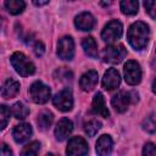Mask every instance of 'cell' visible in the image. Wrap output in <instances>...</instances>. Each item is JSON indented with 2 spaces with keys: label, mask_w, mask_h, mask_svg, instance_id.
<instances>
[{
  "label": "cell",
  "mask_w": 156,
  "mask_h": 156,
  "mask_svg": "<svg viewBox=\"0 0 156 156\" xmlns=\"http://www.w3.org/2000/svg\"><path fill=\"white\" fill-rule=\"evenodd\" d=\"M149 37H150L149 27L144 22L133 23L127 33V39L134 50H143L149 41Z\"/></svg>",
  "instance_id": "6da1fadb"
},
{
  "label": "cell",
  "mask_w": 156,
  "mask_h": 156,
  "mask_svg": "<svg viewBox=\"0 0 156 156\" xmlns=\"http://www.w3.org/2000/svg\"><path fill=\"white\" fill-rule=\"evenodd\" d=\"M11 65L15 68V71L23 77H28L35 72V66L34 63L23 54V52H15L12 54L11 58Z\"/></svg>",
  "instance_id": "7a4b0ae2"
},
{
  "label": "cell",
  "mask_w": 156,
  "mask_h": 156,
  "mask_svg": "<svg viewBox=\"0 0 156 156\" xmlns=\"http://www.w3.org/2000/svg\"><path fill=\"white\" fill-rule=\"evenodd\" d=\"M127 55V50L126 48L119 44V45H108L106 46L104 50H102V60L105 62H108V63H119Z\"/></svg>",
  "instance_id": "3957f363"
},
{
  "label": "cell",
  "mask_w": 156,
  "mask_h": 156,
  "mask_svg": "<svg viewBox=\"0 0 156 156\" xmlns=\"http://www.w3.org/2000/svg\"><path fill=\"white\" fill-rule=\"evenodd\" d=\"M29 95L35 104H45L51 96V90L41 82H34L29 88Z\"/></svg>",
  "instance_id": "277c9868"
},
{
  "label": "cell",
  "mask_w": 156,
  "mask_h": 156,
  "mask_svg": "<svg viewBox=\"0 0 156 156\" xmlns=\"http://www.w3.org/2000/svg\"><path fill=\"white\" fill-rule=\"evenodd\" d=\"M122 32H123V27H122V23L119 21H110L105 28L102 29L101 32V38L104 39V41L108 43V44H112L115 43L117 39L121 38L122 35Z\"/></svg>",
  "instance_id": "5b68a950"
},
{
  "label": "cell",
  "mask_w": 156,
  "mask_h": 156,
  "mask_svg": "<svg viewBox=\"0 0 156 156\" xmlns=\"http://www.w3.org/2000/svg\"><path fill=\"white\" fill-rule=\"evenodd\" d=\"M52 102H54L55 107L58 108L62 112H67V111L72 110V107H73V96H72L71 89L65 88L61 91H58L52 98Z\"/></svg>",
  "instance_id": "8992f818"
},
{
  "label": "cell",
  "mask_w": 156,
  "mask_h": 156,
  "mask_svg": "<svg viewBox=\"0 0 156 156\" xmlns=\"http://www.w3.org/2000/svg\"><path fill=\"white\" fill-rule=\"evenodd\" d=\"M124 79L129 85H135L141 80V68L136 61H127L124 65Z\"/></svg>",
  "instance_id": "52a82bcc"
},
{
  "label": "cell",
  "mask_w": 156,
  "mask_h": 156,
  "mask_svg": "<svg viewBox=\"0 0 156 156\" xmlns=\"http://www.w3.org/2000/svg\"><path fill=\"white\" fill-rule=\"evenodd\" d=\"M57 55L60 58L69 61L74 55V41L71 37H62L57 43Z\"/></svg>",
  "instance_id": "ba28073f"
},
{
  "label": "cell",
  "mask_w": 156,
  "mask_h": 156,
  "mask_svg": "<svg viewBox=\"0 0 156 156\" xmlns=\"http://www.w3.org/2000/svg\"><path fill=\"white\" fill-rule=\"evenodd\" d=\"M88 144L87 141L82 138V136H73L72 139H69L67 149H66V154L67 155H72V156H79V155H87L88 154Z\"/></svg>",
  "instance_id": "9c48e42d"
},
{
  "label": "cell",
  "mask_w": 156,
  "mask_h": 156,
  "mask_svg": "<svg viewBox=\"0 0 156 156\" xmlns=\"http://www.w3.org/2000/svg\"><path fill=\"white\" fill-rule=\"evenodd\" d=\"M133 102V98H132V93H127V91H118L111 100L112 107L117 111V112H124L129 104Z\"/></svg>",
  "instance_id": "30bf717a"
},
{
  "label": "cell",
  "mask_w": 156,
  "mask_h": 156,
  "mask_svg": "<svg viewBox=\"0 0 156 156\" xmlns=\"http://www.w3.org/2000/svg\"><path fill=\"white\" fill-rule=\"evenodd\" d=\"M72 130H73L72 121L66 118V117H63L57 122V124L55 127V136H56L57 140L62 141V140H65V139H67L69 136Z\"/></svg>",
  "instance_id": "8fae6325"
},
{
  "label": "cell",
  "mask_w": 156,
  "mask_h": 156,
  "mask_svg": "<svg viewBox=\"0 0 156 156\" xmlns=\"http://www.w3.org/2000/svg\"><path fill=\"white\" fill-rule=\"evenodd\" d=\"M119 83H121V77H119L118 71L116 68H108L104 74L102 87L106 90H113L118 88Z\"/></svg>",
  "instance_id": "7c38bea8"
},
{
  "label": "cell",
  "mask_w": 156,
  "mask_h": 156,
  "mask_svg": "<svg viewBox=\"0 0 156 156\" xmlns=\"http://www.w3.org/2000/svg\"><path fill=\"white\" fill-rule=\"evenodd\" d=\"M32 133H33V130H32L30 124H28V123H21V124H18V126H16L13 128L12 136H13V139H15L16 143L22 144V143L27 141L30 138Z\"/></svg>",
  "instance_id": "4fadbf2b"
},
{
  "label": "cell",
  "mask_w": 156,
  "mask_h": 156,
  "mask_svg": "<svg viewBox=\"0 0 156 156\" xmlns=\"http://www.w3.org/2000/svg\"><path fill=\"white\" fill-rule=\"evenodd\" d=\"M74 24L80 30H91L95 26V18L89 12H82L74 18Z\"/></svg>",
  "instance_id": "5bb4252c"
},
{
  "label": "cell",
  "mask_w": 156,
  "mask_h": 156,
  "mask_svg": "<svg viewBox=\"0 0 156 156\" xmlns=\"http://www.w3.org/2000/svg\"><path fill=\"white\" fill-rule=\"evenodd\" d=\"M98 72L94 69H90L88 72H85L79 80V85L84 91H90L95 88V85L98 84Z\"/></svg>",
  "instance_id": "9a60e30c"
},
{
  "label": "cell",
  "mask_w": 156,
  "mask_h": 156,
  "mask_svg": "<svg viewBox=\"0 0 156 156\" xmlns=\"http://www.w3.org/2000/svg\"><path fill=\"white\" fill-rule=\"evenodd\" d=\"M91 111L93 113L101 116V117H108L110 112L105 105V99L101 93H96L94 99H93V105H91Z\"/></svg>",
  "instance_id": "2e32d148"
},
{
  "label": "cell",
  "mask_w": 156,
  "mask_h": 156,
  "mask_svg": "<svg viewBox=\"0 0 156 156\" xmlns=\"http://www.w3.org/2000/svg\"><path fill=\"white\" fill-rule=\"evenodd\" d=\"M112 147H113V141H112L111 136L104 134V135H101V136L98 139V141H96V147H95V149H96V152H98L99 155L105 156V155L111 154Z\"/></svg>",
  "instance_id": "e0dca14e"
},
{
  "label": "cell",
  "mask_w": 156,
  "mask_h": 156,
  "mask_svg": "<svg viewBox=\"0 0 156 156\" xmlns=\"http://www.w3.org/2000/svg\"><path fill=\"white\" fill-rule=\"evenodd\" d=\"M18 91H20V83L12 78H9L1 88V95L4 99H11L16 96Z\"/></svg>",
  "instance_id": "ac0fdd59"
},
{
  "label": "cell",
  "mask_w": 156,
  "mask_h": 156,
  "mask_svg": "<svg viewBox=\"0 0 156 156\" xmlns=\"http://www.w3.org/2000/svg\"><path fill=\"white\" fill-rule=\"evenodd\" d=\"M82 46L84 49V52L91 57V58H96L98 57V45L96 41L94 40L93 37H87L83 39L82 41Z\"/></svg>",
  "instance_id": "d6986e66"
},
{
  "label": "cell",
  "mask_w": 156,
  "mask_h": 156,
  "mask_svg": "<svg viewBox=\"0 0 156 156\" xmlns=\"http://www.w3.org/2000/svg\"><path fill=\"white\" fill-rule=\"evenodd\" d=\"M52 122H54V115L50 111H41L38 116V119H37L38 127L41 130H46L48 128H50Z\"/></svg>",
  "instance_id": "ffe728a7"
},
{
  "label": "cell",
  "mask_w": 156,
  "mask_h": 156,
  "mask_svg": "<svg viewBox=\"0 0 156 156\" xmlns=\"http://www.w3.org/2000/svg\"><path fill=\"white\" fill-rule=\"evenodd\" d=\"M26 4L23 0H5V9L11 15H20L23 12Z\"/></svg>",
  "instance_id": "44dd1931"
},
{
  "label": "cell",
  "mask_w": 156,
  "mask_h": 156,
  "mask_svg": "<svg viewBox=\"0 0 156 156\" xmlns=\"http://www.w3.org/2000/svg\"><path fill=\"white\" fill-rule=\"evenodd\" d=\"M139 4L138 0H121V10L124 15L132 16L138 12Z\"/></svg>",
  "instance_id": "7402d4cb"
},
{
  "label": "cell",
  "mask_w": 156,
  "mask_h": 156,
  "mask_svg": "<svg viewBox=\"0 0 156 156\" xmlns=\"http://www.w3.org/2000/svg\"><path fill=\"white\" fill-rule=\"evenodd\" d=\"M11 112L15 116V118H17V119H24L29 115V108L23 102H16V104H13V106L11 108Z\"/></svg>",
  "instance_id": "603a6c76"
},
{
  "label": "cell",
  "mask_w": 156,
  "mask_h": 156,
  "mask_svg": "<svg viewBox=\"0 0 156 156\" xmlns=\"http://www.w3.org/2000/svg\"><path fill=\"white\" fill-rule=\"evenodd\" d=\"M100 128H101V122H99L98 119H90L84 124V132L88 136H94Z\"/></svg>",
  "instance_id": "cb8c5ba5"
},
{
  "label": "cell",
  "mask_w": 156,
  "mask_h": 156,
  "mask_svg": "<svg viewBox=\"0 0 156 156\" xmlns=\"http://www.w3.org/2000/svg\"><path fill=\"white\" fill-rule=\"evenodd\" d=\"M39 149H40V144L38 141H32L29 143L28 145L24 146V149L22 150V155L23 156H29V155H37L39 152Z\"/></svg>",
  "instance_id": "d4e9b609"
},
{
  "label": "cell",
  "mask_w": 156,
  "mask_h": 156,
  "mask_svg": "<svg viewBox=\"0 0 156 156\" xmlns=\"http://www.w3.org/2000/svg\"><path fill=\"white\" fill-rule=\"evenodd\" d=\"M11 110L7 108L5 105L0 106V119H1V129H5L9 121H10V115H11Z\"/></svg>",
  "instance_id": "484cf974"
},
{
  "label": "cell",
  "mask_w": 156,
  "mask_h": 156,
  "mask_svg": "<svg viewBox=\"0 0 156 156\" xmlns=\"http://www.w3.org/2000/svg\"><path fill=\"white\" fill-rule=\"evenodd\" d=\"M144 7L146 12L150 15V17L156 18V0H143Z\"/></svg>",
  "instance_id": "4316f807"
},
{
  "label": "cell",
  "mask_w": 156,
  "mask_h": 156,
  "mask_svg": "<svg viewBox=\"0 0 156 156\" xmlns=\"http://www.w3.org/2000/svg\"><path fill=\"white\" fill-rule=\"evenodd\" d=\"M143 128L144 130H146L147 133H154L156 130V122L154 121V118L151 116L146 117L143 122Z\"/></svg>",
  "instance_id": "83f0119b"
},
{
  "label": "cell",
  "mask_w": 156,
  "mask_h": 156,
  "mask_svg": "<svg viewBox=\"0 0 156 156\" xmlns=\"http://www.w3.org/2000/svg\"><path fill=\"white\" fill-rule=\"evenodd\" d=\"M143 154L144 155H156V145L152 143H146L144 149H143Z\"/></svg>",
  "instance_id": "f1b7e54d"
},
{
  "label": "cell",
  "mask_w": 156,
  "mask_h": 156,
  "mask_svg": "<svg viewBox=\"0 0 156 156\" xmlns=\"http://www.w3.org/2000/svg\"><path fill=\"white\" fill-rule=\"evenodd\" d=\"M33 50H34V54L37 56H43L45 52V46L41 41H35V44L33 45Z\"/></svg>",
  "instance_id": "f546056e"
},
{
  "label": "cell",
  "mask_w": 156,
  "mask_h": 156,
  "mask_svg": "<svg viewBox=\"0 0 156 156\" xmlns=\"http://www.w3.org/2000/svg\"><path fill=\"white\" fill-rule=\"evenodd\" d=\"M57 73H58V77H60V78H57V79L65 80V82L72 80V73H71L69 71H67V69H60V71H57Z\"/></svg>",
  "instance_id": "4dcf8cb0"
},
{
  "label": "cell",
  "mask_w": 156,
  "mask_h": 156,
  "mask_svg": "<svg viewBox=\"0 0 156 156\" xmlns=\"http://www.w3.org/2000/svg\"><path fill=\"white\" fill-rule=\"evenodd\" d=\"M12 155V151L7 147L6 144H2L1 145V156H11Z\"/></svg>",
  "instance_id": "1f68e13d"
},
{
  "label": "cell",
  "mask_w": 156,
  "mask_h": 156,
  "mask_svg": "<svg viewBox=\"0 0 156 156\" xmlns=\"http://www.w3.org/2000/svg\"><path fill=\"white\" fill-rule=\"evenodd\" d=\"M32 2H33L35 6H43V5L48 4L49 0H32Z\"/></svg>",
  "instance_id": "d6a6232c"
},
{
  "label": "cell",
  "mask_w": 156,
  "mask_h": 156,
  "mask_svg": "<svg viewBox=\"0 0 156 156\" xmlns=\"http://www.w3.org/2000/svg\"><path fill=\"white\" fill-rule=\"evenodd\" d=\"M113 1H115V0H100V4H101V6L107 7V6H110Z\"/></svg>",
  "instance_id": "836d02e7"
},
{
  "label": "cell",
  "mask_w": 156,
  "mask_h": 156,
  "mask_svg": "<svg viewBox=\"0 0 156 156\" xmlns=\"http://www.w3.org/2000/svg\"><path fill=\"white\" fill-rule=\"evenodd\" d=\"M152 91L156 94V79L154 80V83H152Z\"/></svg>",
  "instance_id": "e575fe53"
},
{
  "label": "cell",
  "mask_w": 156,
  "mask_h": 156,
  "mask_svg": "<svg viewBox=\"0 0 156 156\" xmlns=\"http://www.w3.org/2000/svg\"><path fill=\"white\" fill-rule=\"evenodd\" d=\"M71 1H73V0H71Z\"/></svg>",
  "instance_id": "d590c367"
}]
</instances>
